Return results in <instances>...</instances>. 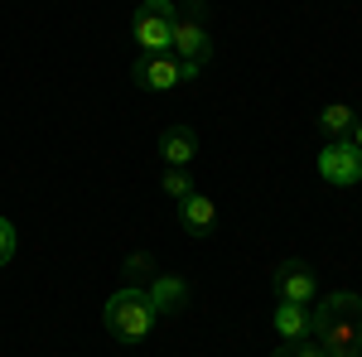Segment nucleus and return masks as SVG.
Returning a JSON list of instances; mask_svg holds the SVG:
<instances>
[{
	"label": "nucleus",
	"mask_w": 362,
	"mask_h": 357,
	"mask_svg": "<svg viewBox=\"0 0 362 357\" xmlns=\"http://www.w3.org/2000/svg\"><path fill=\"white\" fill-rule=\"evenodd\" d=\"M155 319H160V314L150 309L145 290H136V285H121L112 300H107V309H102L107 333H112L116 343H126V348L145 343V338H150V329H155Z\"/></svg>",
	"instance_id": "nucleus-2"
},
{
	"label": "nucleus",
	"mask_w": 362,
	"mask_h": 357,
	"mask_svg": "<svg viewBox=\"0 0 362 357\" xmlns=\"http://www.w3.org/2000/svg\"><path fill=\"white\" fill-rule=\"evenodd\" d=\"M309 338L324 343L334 357L362 353V295L338 290L329 300H319L309 309Z\"/></svg>",
	"instance_id": "nucleus-1"
},
{
	"label": "nucleus",
	"mask_w": 362,
	"mask_h": 357,
	"mask_svg": "<svg viewBox=\"0 0 362 357\" xmlns=\"http://www.w3.org/2000/svg\"><path fill=\"white\" fill-rule=\"evenodd\" d=\"M276 295L285 304H309L314 300V271L305 261H280L276 266Z\"/></svg>",
	"instance_id": "nucleus-7"
},
{
	"label": "nucleus",
	"mask_w": 362,
	"mask_h": 357,
	"mask_svg": "<svg viewBox=\"0 0 362 357\" xmlns=\"http://www.w3.org/2000/svg\"><path fill=\"white\" fill-rule=\"evenodd\" d=\"M174 20H179L174 0H140L136 20H131L140 54H169V39H174Z\"/></svg>",
	"instance_id": "nucleus-3"
},
{
	"label": "nucleus",
	"mask_w": 362,
	"mask_h": 357,
	"mask_svg": "<svg viewBox=\"0 0 362 357\" xmlns=\"http://www.w3.org/2000/svg\"><path fill=\"white\" fill-rule=\"evenodd\" d=\"M165 193H174V198H189V174L184 169H165Z\"/></svg>",
	"instance_id": "nucleus-14"
},
{
	"label": "nucleus",
	"mask_w": 362,
	"mask_h": 357,
	"mask_svg": "<svg viewBox=\"0 0 362 357\" xmlns=\"http://www.w3.org/2000/svg\"><path fill=\"white\" fill-rule=\"evenodd\" d=\"M145 300H150L155 314H179V309L189 304V280H184V275H150Z\"/></svg>",
	"instance_id": "nucleus-8"
},
{
	"label": "nucleus",
	"mask_w": 362,
	"mask_h": 357,
	"mask_svg": "<svg viewBox=\"0 0 362 357\" xmlns=\"http://www.w3.org/2000/svg\"><path fill=\"white\" fill-rule=\"evenodd\" d=\"M319 179L324 184H334V189H353L362 179V150L353 140H329L324 150H319Z\"/></svg>",
	"instance_id": "nucleus-5"
},
{
	"label": "nucleus",
	"mask_w": 362,
	"mask_h": 357,
	"mask_svg": "<svg viewBox=\"0 0 362 357\" xmlns=\"http://www.w3.org/2000/svg\"><path fill=\"white\" fill-rule=\"evenodd\" d=\"M348 140H353V145L362 150V111H358V121H353V131H348Z\"/></svg>",
	"instance_id": "nucleus-17"
},
{
	"label": "nucleus",
	"mask_w": 362,
	"mask_h": 357,
	"mask_svg": "<svg viewBox=\"0 0 362 357\" xmlns=\"http://www.w3.org/2000/svg\"><path fill=\"white\" fill-rule=\"evenodd\" d=\"M160 155H165V165H169V169L194 165V155H198V136H194V126H169L165 136H160Z\"/></svg>",
	"instance_id": "nucleus-10"
},
{
	"label": "nucleus",
	"mask_w": 362,
	"mask_h": 357,
	"mask_svg": "<svg viewBox=\"0 0 362 357\" xmlns=\"http://www.w3.org/2000/svg\"><path fill=\"white\" fill-rule=\"evenodd\" d=\"M271 357H290V348H280V353H271Z\"/></svg>",
	"instance_id": "nucleus-18"
},
{
	"label": "nucleus",
	"mask_w": 362,
	"mask_h": 357,
	"mask_svg": "<svg viewBox=\"0 0 362 357\" xmlns=\"http://www.w3.org/2000/svg\"><path fill=\"white\" fill-rule=\"evenodd\" d=\"M15 242H20V237H15V222L0 218V266H10V261H15Z\"/></svg>",
	"instance_id": "nucleus-13"
},
{
	"label": "nucleus",
	"mask_w": 362,
	"mask_h": 357,
	"mask_svg": "<svg viewBox=\"0 0 362 357\" xmlns=\"http://www.w3.org/2000/svg\"><path fill=\"white\" fill-rule=\"evenodd\" d=\"M126 271H131V275H145V271H150V261H145V251H136V256L126 261Z\"/></svg>",
	"instance_id": "nucleus-16"
},
{
	"label": "nucleus",
	"mask_w": 362,
	"mask_h": 357,
	"mask_svg": "<svg viewBox=\"0 0 362 357\" xmlns=\"http://www.w3.org/2000/svg\"><path fill=\"white\" fill-rule=\"evenodd\" d=\"M131 78H136L140 92H174V87H184V63L174 54H140V63L131 68Z\"/></svg>",
	"instance_id": "nucleus-6"
},
{
	"label": "nucleus",
	"mask_w": 362,
	"mask_h": 357,
	"mask_svg": "<svg viewBox=\"0 0 362 357\" xmlns=\"http://www.w3.org/2000/svg\"><path fill=\"white\" fill-rule=\"evenodd\" d=\"M348 357H362V353H348Z\"/></svg>",
	"instance_id": "nucleus-19"
},
{
	"label": "nucleus",
	"mask_w": 362,
	"mask_h": 357,
	"mask_svg": "<svg viewBox=\"0 0 362 357\" xmlns=\"http://www.w3.org/2000/svg\"><path fill=\"white\" fill-rule=\"evenodd\" d=\"M271 324H276L280 343H305V338H309V309H305V304H285V300H280Z\"/></svg>",
	"instance_id": "nucleus-11"
},
{
	"label": "nucleus",
	"mask_w": 362,
	"mask_h": 357,
	"mask_svg": "<svg viewBox=\"0 0 362 357\" xmlns=\"http://www.w3.org/2000/svg\"><path fill=\"white\" fill-rule=\"evenodd\" d=\"M169 54L184 63V78H198V73H203V63L213 58V39H208V29L198 25L194 15H184V20H174V39H169Z\"/></svg>",
	"instance_id": "nucleus-4"
},
{
	"label": "nucleus",
	"mask_w": 362,
	"mask_h": 357,
	"mask_svg": "<svg viewBox=\"0 0 362 357\" xmlns=\"http://www.w3.org/2000/svg\"><path fill=\"white\" fill-rule=\"evenodd\" d=\"M213 222H218V203H213L208 193H189V198H179V227H184L189 237H208Z\"/></svg>",
	"instance_id": "nucleus-9"
},
{
	"label": "nucleus",
	"mask_w": 362,
	"mask_h": 357,
	"mask_svg": "<svg viewBox=\"0 0 362 357\" xmlns=\"http://www.w3.org/2000/svg\"><path fill=\"white\" fill-rule=\"evenodd\" d=\"M353 121H358L353 102H329V107L319 111V131H324L329 140H343L348 131H353Z\"/></svg>",
	"instance_id": "nucleus-12"
},
{
	"label": "nucleus",
	"mask_w": 362,
	"mask_h": 357,
	"mask_svg": "<svg viewBox=\"0 0 362 357\" xmlns=\"http://www.w3.org/2000/svg\"><path fill=\"white\" fill-rule=\"evenodd\" d=\"M290 348V357H334L324 343H314V338H305V343H285Z\"/></svg>",
	"instance_id": "nucleus-15"
}]
</instances>
